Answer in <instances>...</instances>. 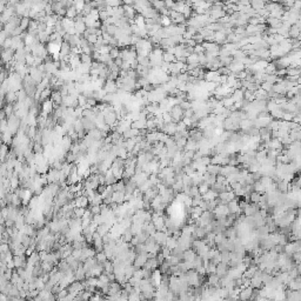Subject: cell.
Listing matches in <instances>:
<instances>
[{"instance_id":"12","label":"cell","mask_w":301,"mask_h":301,"mask_svg":"<svg viewBox=\"0 0 301 301\" xmlns=\"http://www.w3.org/2000/svg\"><path fill=\"white\" fill-rule=\"evenodd\" d=\"M72 145H73V141H72L71 138H70L68 135H65V136H64V139H62V142H61V147L64 148V151H65L66 153H67L68 151H71Z\"/></svg>"},{"instance_id":"2","label":"cell","mask_w":301,"mask_h":301,"mask_svg":"<svg viewBox=\"0 0 301 301\" xmlns=\"http://www.w3.org/2000/svg\"><path fill=\"white\" fill-rule=\"evenodd\" d=\"M30 75H31V78H32V79H33V80H34V81L39 85V84L44 80L45 73L40 71L38 67H31V68H30Z\"/></svg>"},{"instance_id":"37","label":"cell","mask_w":301,"mask_h":301,"mask_svg":"<svg viewBox=\"0 0 301 301\" xmlns=\"http://www.w3.org/2000/svg\"><path fill=\"white\" fill-rule=\"evenodd\" d=\"M99 15H100V20L101 23H105L107 19L110 18V15H108V13H107V11H99Z\"/></svg>"},{"instance_id":"24","label":"cell","mask_w":301,"mask_h":301,"mask_svg":"<svg viewBox=\"0 0 301 301\" xmlns=\"http://www.w3.org/2000/svg\"><path fill=\"white\" fill-rule=\"evenodd\" d=\"M85 4H86V1H83V0H81V1H74L73 6L75 7L78 14H79V13H83L84 7H85Z\"/></svg>"},{"instance_id":"21","label":"cell","mask_w":301,"mask_h":301,"mask_svg":"<svg viewBox=\"0 0 301 301\" xmlns=\"http://www.w3.org/2000/svg\"><path fill=\"white\" fill-rule=\"evenodd\" d=\"M8 153H10V147H8V145L2 144V145H1V162H5V161H6V158H7V155H8Z\"/></svg>"},{"instance_id":"30","label":"cell","mask_w":301,"mask_h":301,"mask_svg":"<svg viewBox=\"0 0 301 301\" xmlns=\"http://www.w3.org/2000/svg\"><path fill=\"white\" fill-rule=\"evenodd\" d=\"M30 23H31L30 18H23L21 19V24H20V28L23 31H26L28 28V26H30Z\"/></svg>"},{"instance_id":"35","label":"cell","mask_w":301,"mask_h":301,"mask_svg":"<svg viewBox=\"0 0 301 301\" xmlns=\"http://www.w3.org/2000/svg\"><path fill=\"white\" fill-rule=\"evenodd\" d=\"M106 5L110 7H119V6H123V4H121V1H118V0H110V1H106Z\"/></svg>"},{"instance_id":"3","label":"cell","mask_w":301,"mask_h":301,"mask_svg":"<svg viewBox=\"0 0 301 301\" xmlns=\"http://www.w3.org/2000/svg\"><path fill=\"white\" fill-rule=\"evenodd\" d=\"M62 104L66 107H73V108H77L79 106L78 98L74 97V95H67L66 98H62Z\"/></svg>"},{"instance_id":"7","label":"cell","mask_w":301,"mask_h":301,"mask_svg":"<svg viewBox=\"0 0 301 301\" xmlns=\"http://www.w3.org/2000/svg\"><path fill=\"white\" fill-rule=\"evenodd\" d=\"M162 132L167 135H174L178 132V124L177 123H171V124H165Z\"/></svg>"},{"instance_id":"8","label":"cell","mask_w":301,"mask_h":301,"mask_svg":"<svg viewBox=\"0 0 301 301\" xmlns=\"http://www.w3.org/2000/svg\"><path fill=\"white\" fill-rule=\"evenodd\" d=\"M71 45L68 44V42H62L61 44V48H60V60L64 59V58H66V57H68L70 54H71Z\"/></svg>"},{"instance_id":"6","label":"cell","mask_w":301,"mask_h":301,"mask_svg":"<svg viewBox=\"0 0 301 301\" xmlns=\"http://www.w3.org/2000/svg\"><path fill=\"white\" fill-rule=\"evenodd\" d=\"M104 91L106 92L107 94H114L118 92V87H117V84L113 80H106L105 86H104Z\"/></svg>"},{"instance_id":"39","label":"cell","mask_w":301,"mask_h":301,"mask_svg":"<svg viewBox=\"0 0 301 301\" xmlns=\"http://www.w3.org/2000/svg\"><path fill=\"white\" fill-rule=\"evenodd\" d=\"M183 123L186 125L187 127H189V126H192V125H193V123H192V119H191V118H183Z\"/></svg>"},{"instance_id":"4","label":"cell","mask_w":301,"mask_h":301,"mask_svg":"<svg viewBox=\"0 0 301 301\" xmlns=\"http://www.w3.org/2000/svg\"><path fill=\"white\" fill-rule=\"evenodd\" d=\"M14 54H15V51H13L12 48L10 49H2L1 52V57H2V62L4 64H10L11 61H13L14 59Z\"/></svg>"},{"instance_id":"28","label":"cell","mask_w":301,"mask_h":301,"mask_svg":"<svg viewBox=\"0 0 301 301\" xmlns=\"http://www.w3.org/2000/svg\"><path fill=\"white\" fill-rule=\"evenodd\" d=\"M88 17L91 19H93L94 21H99L100 20V15H99V10H97V8H93L92 10V12L88 14Z\"/></svg>"},{"instance_id":"11","label":"cell","mask_w":301,"mask_h":301,"mask_svg":"<svg viewBox=\"0 0 301 301\" xmlns=\"http://www.w3.org/2000/svg\"><path fill=\"white\" fill-rule=\"evenodd\" d=\"M81 121H83V125H84V128H85V131H92L94 130V128H97V125H95V121H93V120H91V119L88 118H81Z\"/></svg>"},{"instance_id":"14","label":"cell","mask_w":301,"mask_h":301,"mask_svg":"<svg viewBox=\"0 0 301 301\" xmlns=\"http://www.w3.org/2000/svg\"><path fill=\"white\" fill-rule=\"evenodd\" d=\"M125 195L126 193L125 192H114L112 195V201L114 204H121L123 201L125 200Z\"/></svg>"},{"instance_id":"38","label":"cell","mask_w":301,"mask_h":301,"mask_svg":"<svg viewBox=\"0 0 301 301\" xmlns=\"http://www.w3.org/2000/svg\"><path fill=\"white\" fill-rule=\"evenodd\" d=\"M102 38H104V40H105V41H106L107 44H110V41H111V40L113 39V37L110 36V34H108L107 32H104V33H102Z\"/></svg>"},{"instance_id":"17","label":"cell","mask_w":301,"mask_h":301,"mask_svg":"<svg viewBox=\"0 0 301 301\" xmlns=\"http://www.w3.org/2000/svg\"><path fill=\"white\" fill-rule=\"evenodd\" d=\"M221 172V167L219 165H213V164H209L207 166V173L212 174V175H217L218 173Z\"/></svg>"},{"instance_id":"22","label":"cell","mask_w":301,"mask_h":301,"mask_svg":"<svg viewBox=\"0 0 301 301\" xmlns=\"http://www.w3.org/2000/svg\"><path fill=\"white\" fill-rule=\"evenodd\" d=\"M95 259H97V261H98V264H101V265H104L105 262L107 261V255L105 254V252H100V253H97L95 254Z\"/></svg>"},{"instance_id":"13","label":"cell","mask_w":301,"mask_h":301,"mask_svg":"<svg viewBox=\"0 0 301 301\" xmlns=\"http://www.w3.org/2000/svg\"><path fill=\"white\" fill-rule=\"evenodd\" d=\"M75 31H77V34L80 37H83V34L87 31V26L85 25L83 20L81 21H75Z\"/></svg>"},{"instance_id":"27","label":"cell","mask_w":301,"mask_h":301,"mask_svg":"<svg viewBox=\"0 0 301 301\" xmlns=\"http://www.w3.org/2000/svg\"><path fill=\"white\" fill-rule=\"evenodd\" d=\"M187 64H199V55L196 53L191 54L187 58Z\"/></svg>"},{"instance_id":"15","label":"cell","mask_w":301,"mask_h":301,"mask_svg":"<svg viewBox=\"0 0 301 301\" xmlns=\"http://www.w3.org/2000/svg\"><path fill=\"white\" fill-rule=\"evenodd\" d=\"M91 138H93L95 141H101L102 140V133H101V131H99L98 128H94V130L89 131L88 133H87Z\"/></svg>"},{"instance_id":"29","label":"cell","mask_w":301,"mask_h":301,"mask_svg":"<svg viewBox=\"0 0 301 301\" xmlns=\"http://www.w3.org/2000/svg\"><path fill=\"white\" fill-rule=\"evenodd\" d=\"M118 30H119V28L117 27V26H115V25H108V26H107L106 32L108 33V34H110V36L114 37V36H115V33L118 32Z\"/></svg>"},{"instance_id":"40","label":"cell","mask_w":301,"mask_h":301,"mask_svg":"<svg viewBox=\"0 0 301 301\" xmlns=\"http://www.w3.org/2000/svg\"><path fill=\"white\" fill-rule=\"evenodd\" d=\"M114 64L118 66V67H121V66H123V64H124V60L121 59V58H118V59L114 60Z\"/></svg>"},{"instance_id":"20","label":"cell","mask_w":301,"mask_h":301,"mask_svg":"<svg viewBox=\"0 0 301 301\" xmlns=\"http://www.w3.org/2000/svg\"><path fill=\"white\" fill-rule=\"evenodd\" d=\"M146 123L147 121H144V120H136L134 123H132V128H135V130L139 131L146 130Z\"/></svg>"},{"instance_id":"16","label":"cell","mask_w":301,"mask_h":301,"mask_svg":"<svg viewBox=\"0 0 301 301\" xmlns=\"http://www.w3.org/2000/svg\"><path fill=\"white\" fill-rule=\"evenodd\" d=\"M136 145V141L135 139L133 138V139H128V140H125V144H124V147L127 149V152L128 153H131L133 149H134V147H135Z\"/></svg>"},{"instance_id":"1","label":"cell","mask_w":301,"mask_h":301,"mask_svg":"<svg viewBox=\"0 0 301 301\" xmlns=\"http://www.w3.org/2000/svg\"><path fill=\"white\" fill-rule=\"evenodd\" d=\"M170 113H171V115H172V118H173V121H174V123H177V121L178 123H180V120L183 118V113H185V111L180 107V105H177V106L172 107Z\"/></svg>"},{"instance_id":"25","label":"cell","mask_w":301,"mask_h":301,"mask_svg":"<svg viewBox=\"0 0 301 301\" xmlns=\"http://www.w3.org/2000/svg\"><path fill=\"white\" fill-rule=\"evenodd\" d=\"M74 130H75L77 133H80V132H84V131H85L81 119H77V121L74 123Z\"/></svg>"},{"instance_id":"18","label":"cell","mask_w":301,"mask_h":301,"mask_svg":"<svg viewBox=\"0 0 301 301\" xmlns=\"http://www.w3.org/2000/svg\"><path fill=\"white\" fill-rule=\"evenodd\" d=\"M146 19L142 17L141 14H136L135 19H134V24L139 27V28H145L146 27Z\"/></svg>"},{"instance_id":"19","label":"cell","mask_w":301,"mask_h":301,"mask_svg":"<svg viewBox=\"0 0 301 301\" xmlns=\"http://www.w3.org/2000/svg\"><path fill=\"white\" fill-rule=\"evenodd\" d=\"M243 94H245V92H243V89H234V92H233V94H232V98H233V100L235 101H241L243 100Z\"/></svg>"},{"instance_id":"32","label":"cell","mask_w":301,"mask_h":301,"mask_svg":"<svg viewBox=\"0 0 301 301\" xmlns=\"http://www.w3.org/2000/svg\"><path fill=\"white\" fill-rule=\"evenodd\" d=\"M71 153H73L74 155H78L79 153H81L79 142H73V145H72V148H71Z\"/></svg>"},{"instance_id":"5","label":"cell","mask_w":301,"mask_h":301,"mask_svg":"<svg viewBox=\"0 0 301 301\" xmlns=\"http://www.w3.org/2000/svg\"><path fill=\"white\" fill-rule=\"evenodd\" d=\"M148 260V253H144V254H136V258L134 260V266L138 267V268H144V266L146 265Z\"/></svg>"},{"instance_id":"9","label":"cell","mask_w":301,"mask_h":301,"mask_svg":"<svg viewBox=\"0 0 301 301\" xmlns=\"http://www.w3.org/2000/svg\"><path fill=\"white\" fill-rule=\"evenodd\" d=\"M153 236H154V239H155V241H157V243H158V245L164 246V245H166V243H167L168 238H167V235H166L164 232H157Z\"/></svg>"},{"instance_id":"36","label":"cell","mask_w":301,"mask_h":301,"mask_svg":"<svg viewBox=\"0 0 301 301\" xmlns=\"http://www.w3.org/2000/svg\"><path fill=\"white\" fill-rule=\"evenodd\" d=\"M261 88L264 89V91H266L267 93H269V92L273 91V85H271L269 83H262L261 84Z\"/></svg>"},{"instance_id":"23","label":"cell","mask_w":301,"mask_h":301,"mask_svg":"<svg viewBox=\"0 0 301 301\" xmlns=\"http://www.w3.org/2000/svg\"><path fill=\"white\" fill-rule=\"evenodd\" d=\"M80 58H81V62H83V64H87V65H92V64H93V58H92V55L83 53L81 55H80Z\"/></svg>"},{"instance_id":"26","label":"cell","mask_w":301,"mask_h":301,"mask_svg":"<svg viewBox=\"0 0 301 301\" xmlns=\"http://www.w3.org/2000/svg\"><path fill=\"white\" fill-rule=\"evenodd\" d=\"M151 4H152V6H153L157 11H159V12L162 10V8H165V7H166V5H165V2H164V1H152Z\"/></svg>"},{"instance_id":"34","label":"cell","mask_w":301,"mask_h":301,"mask_svg":"<svg viewBox=\"0 0 301 301\" xmlns=\"http://www.w3.org/2000/svg\"><path fill=\"white\" fill-rule=\"evenodd\" d=\"M78 101H79V106L83 107V108H85L86 107V105H87V98L85 97L84 94H80L79 95V98H78Z\"/></svg>"},{"instance_id":"33","label":"cell","mask_w":301,"mask_h":301,"mask_svg":"<svg viewBox=\"0 0 301 301\" xmlns=\"http://www.w3.org/2000/svg\"><path fill=\"white\" fill-rule=\"evenodd\" d=\"M162 120H164V123L165 124H171V123H174L173 121V118H172L171 113L170 112H166L162 114Z\"/></svg>"},{"instance_id":"31","label":"cell","mask_w":301,"mask_h":301,"mask_svg":"<svg viewBox=\"0 0 301 301\" xmlns=\"http://www.w3.org/2000/svg\"><path fill=\"white\" fill-rule=\"evenodd\" d=\"M110 55H111V58H112L113 60L118 59L119 57H120V49H119L118 47H113L112 49H111V52H110Z\"/></svg>"},{"instance_id":"10","label":"cell","mask_w":301,"mask_h":301,"mask_svg":"<svg viewBox=\"0 0 301 301\" xmlns=\"http://www.w3.org/2000/svg\"><path fill=\"white\" fill-rule=\"evenodd\" d=\"M117 121H118V117H117V113L115 112H112V113H108L107 115H105V123H106L108 126H114V125L117 124Z\"/></svg>"}]
</instances>
